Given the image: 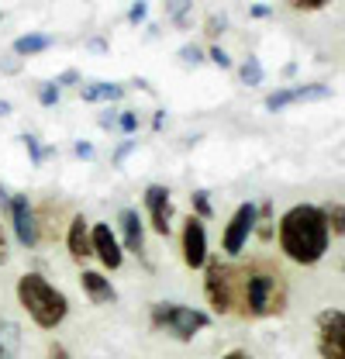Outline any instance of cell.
Returning <instances> with one entry per match:
<instances>
[{
  "mask_svg": "<svg viewBox=\"0 0 345 359\" xmlns=\"http://www.w3.org/2000/svg\"><path fill=\"white\" fill-rule=\"evenodd\" d=\"M276 238H280V249H283L287 259H294V263H301V266H314L318 259H325L328 242H332L325 208L294 204V208L280 218Z\"/></svg>",
  "mask_w": 345,
  "mask_h": 359,
  "instance_id": "1",
  "label": "cell"
},
{
  "mask_svg": "<svg viewBox=\"0 0 345 359\" xmlns=\"http://www.w3.org/2000/svg\"><path fill=\"white\" fill-rule=\"evenodd\" d=\"M287 308V280L269 259H252L235 276V311L242 318H269Z\"/></svg>",
  "mask_w": 345,
  "mask_h": 359,
  "instance_id": "2",
  "label": "cell"
},
{
  "mask_svg": "<svg viewBox=\"0 0 345 359\" xmlns=\"http://www.w3.org/2000/svg\"><path fill=\"white\" fill-rule=\"evenodd\" d=\"M18 304H21V308L28 311V318H32L39 328H45V332L59 328V325L66 321V314H69L66 294H62L59 287H52L42 273H21V276H18Z\"/></svg>",
  "mask_w": 345,
  "mask_h": 359,
  "instance_id": "3",
  "label": "cell"
},
{
  "mask_svg": "<svg viewBox=\"0 0 345 359\" xmlns=\"http://www.w3.org/2000/svg\"><path fill=\"white\" fill-rule=\"evenodd\" d=\"M208 321L211 318L201 311V308H187V304H172V301L152 304V325L163 328V332H170L172 339H180V342H190L197 332L208 328Z\"/></svg>",
  "mask_w": 345,
  "mask_h": 359,
  "instance_id": "4",
  "label": "cell"
},
{
  "mask_svg": "<svg viewBox=\"0 0 345 359\" xmlns=\"http://www.w3.org/2000/svg\"><path fill=\"white\" fill-rule=\"evenodd\" d=\"M235 276H238V266L221 263V259H208L204 266V294L217 314L235 311Z\"/></svg>",
  "mask_w": 345,
  "mask_h": 359,
  "instance_id": "5",
  "label": "cell"
},
{
  "mask_svg": "<svg viewBox=\"0 0 345 359\" xmlns=\"http://www.w3.org/2000/svg\"><path fill=\"white\" fill-rule=\"evenodd\" d=\"M314 325H318V353H321V359H345V311L325 308Z\"/></svg>",
  "mask_w": 345,
  "mask_h": 359,
  "instance_id": "6",
  "label": "cell"
},
{
  "mask_svg": "<svg viewBox=\"0 0 345 359\" xmlns=\"http://www.w3.org/2000/svg\"><path fill=\"white\" fill-rule=\"evenodd\" d=\"M256 218H259V208L256 204H238V211L231 215V222L224 228V238H221V249L228 256H238L249 242V235L256 231Z\"/></svg>",
  "mask_w": 345,
  "mask_h": 359,
  "instance_id": "7",
  "label": "cell"
},
{
  "mask_svg": "<svg viewBox=\"0 0 345 359\" xmlns=\"http://www.w3.org/2000/svg\"><path fill=\"white\" fill-rule=\"evenodd\" d=\"M180 249H183V263L190 269L208 266V228L197 215H190L183 222V235H180Z\"/></svg>",
  "mask_w": 345,
  "mask_h": 359,
  "instance_id": "8",
  "label": "cell"
},
{
  "mask_svg": "<svg viewBox=\"0 0 345 359\" xmlns=\"http://www.w3.org/2000/svg\"><path fill=\"white\" fill-rule=\"evenodd\" d=\"M11 222H14V235L25 249H35L42 242V231H39V218H35V208L28 204L25 194L11 197Z\"/></svg>",
  "mask_w": 345,
  "mask_h": 359,
  "instance_id": "9",
  "label": "cell"
},
{
  "mask_svg": "<svg viewBox=\"0 0 345 359\" xmlns=\"http://www.w3.org/2000/svg\"><path fill=\"white\" fill-rule=\"evenodd\" d=\"M90 242H93V256L100 259V266L121 269V263H125V245L118 242V235L111 231V224H93L90 228Z\"/></svg>",
  "mask_w": 345,
  "mask_h": 359,
  "instance_id": "10",
  "label": "cell"
},
{
  "mask_svg": "<svg viewBox=\"0 0 345 359\" xmlns=\"http://www.w3.org/2000/svg\"><path fill=\"white\" fill-rule=\"evenodd\" d=\"M145 211H149L152 231L166 238L170 228H172V197H170V190L159 187V183H152V187L145 190Z\"/></svg>",
  "mask_w": 345,
  "mask_h": 359,
  "instance_id": "11",
  "label": "cell"
},
{
  "mask_svg": "<svg viewBox=\"0 0 345 359\" xmlns=\"http://www.w3.org/2000/svg\"><path fill=\"white\" fill-rule=\"evenodd\" d=\"M80 287H83V294L90 297V304H114V301H118V290H114L111 280H107L104 273H97V269H83V273H80Z\"/></svg>",
  "mask_w": 345,
  "mask_h": 359,
  "instance_id": "12",
  "label": "cell"
},
{
  "mask_svg": "<svg viewBox=\"0 0 345 359\" xmlns=\"http://www.w3.org/2000/svg\"><path fill=\"white\" fill-rule=\"evenodd\" d=\"M66 245H69V256H73L76 263H83V259H90V256H93V242H90V228H86V218H83V215L69 218Z\"/></svg>",
  "mask_w": 345,
  "mask_h": 359,
  "instance_id": "13",
  "label": "cell"
},
{
  "mask_svg": "<svg viewBox=\"0 0 345 359\" xmlns=\"http://www.w3.org/2000/svg\"><path fill=\"white\" fill-rule=\"evenodd\" d=\"M118 222H121V235H125V249L135 252V256H142V249H145V228L138 222V211L125 208V211L118 215Z\"/></svg>",
  "mask_w": 345,
  "mask_h": 359,
  "instance_id": "14",
  "label": "cell"
},
{
  "mask_svg": "<svg viewBox=\"0 0 345 359\" xmlns=\"http://www.w3.org/2000/svg\"><path fill=\"white\" fill-rule=\"evenodd\" d=\"M52 42H55V39H52V35H42V32L21 35V39H14V55H18V59H25V55H39V52H45Z\"/></svg>",
  "mask_w": 345,
  "mask_h": 359,
  "instance_id": "15",
  "label": "cell"
},
{
  "mask_svg": "<svg viewBox=\"0 0 345 359\" xmlns=\"http://www.w3.org/2000/svg\"><path fill=\"white\" fill-rule=\"evenodd\" d=\"M80 93H83L86 104H100V100H121L125 90L118 87V83H104V80H97V83H86Z\"/></svg>",
  "mask_w": 345,
  "mask_h": 359,
  "instance_id": "16",
  "label": "cell"
},
{
  "mask_svg": "<svg viewBox=\"0 0 345 359\" xmlns=\"http://www.w3.org/2000/svg\"><path fill=\"white\" fill-rule=\"evenodd\" d=\"M0 349L7 359L18 356V349H21V325L18 321H0Z\"/></svg>",
  "mask_w": 345,
  "mask_h": 359,
  "instance_id": "17",
  "label": "cell"
},
{
  "mask_svg": "<svg viewBox=\"0 0 345 359\" xmlns=\"http://www.w3.org/2000/svg\"><path fill=\"white\" fill-rule=\"evenodd\" d=\"M325 218H328V231L332 235H345V204H328Z\"/></svg>",
  "mask_w": 345,
  "mask_h": 359,
  "instance_id": "18",
  "label": "cell"
},
{
  "mask_svg": "<svg viewBox=\"0 0 345 359\" xmlns=\"http://www.w3.org/2000/svg\"><path fill=\"white\" fill-rule=\"evenodd\" d=\"M290 104H297L294 90H276V93L266 97V111H283V107H290Z\"/></svg>",
  "mask_w": 345,
  "mask_h": 359,
  "instance_id": "19",
  "label": "cell"
},
{
  "mask_svg": "<svg viewBox=\"0 0 345 359\" xmlns=\"http://www.w3.org/2000/svg\"><path fill=\"white\" fill-rule=\"evenodd\" d=\"M242 83H249V87L262 83V66H259L256 55H249V59L242 62Z\"/></svg>",
  "mask_w": 345,
  "mask_h": 359,
  "instance_id": "20",
  "label": "cell"
},
{
  "mask_svg": "<svg viewBox=\"0 0 345 359\" xmlns=\"http://www.w3.org/2000/svg\"><path fill=\"white\" fill-rule=\"evenodd\" d=\"M294 97H297V100H325V97H332V90L328 87H297Z\"/></svg>",
  "mask_w": 345,
  "mask_h": 359,
  "instance_id": "21",
  "label": "cell"
},
{
  "mask_svg": "<svg viewBox=\"0 0 345 359\" xmlns=\"http://www.w3.org/2000/svg\"><path fill=\"white\" fill-rule=\"evenodd\" d=\"M180 59H183L187 66H201V62H204L208 55H204V52H201L197 45H183V48H180Z\"/></svg>",
  "mask_w": 345,
  "mask_h": 359,
  "instance_id": "22",
  "label": "cell"
},
{
  "mask_svg": "<svg viewBox=\"0 0 345 359\" xmlns=\"http://www.w3.org/2000/svg\"><path fill=\"white\" fill-rule=\"evenodd\" d=\"M194 211H197V218H208V215H211V201H208V190H197V194H194Z\"/></svg>",
  "mask_w": 345,
  "mask_h": 359,
  "instance_id": "23",
  "label": "cell"
},
{
  "mask_svg": "<svg viewBox=\"0 0 345 359\" xmlns=\"http://www.w3.org/2000/svg\"><path fill=\"white\" fill-rule=\"evenodd\" d=\"M39 100H42L45 107L59 104V87H55V83H42V87H39Z\"/></svg>",
  "mask_w": 345,
  "mask_h": 359,
  "instance_id": "24",
  "label": "cell"
},
{
  "mask_svg": "<svg viewBox=\"0 0 345 359\" xmlns=\"http://www.w3.org/2000/svg\"><path fill=\"white\" fill-rule=\"evenodd\" d=\"M145 18H149V4H145V0H138V4H131L128 7V21L131 25H142Z\"/></svg>",
  "mask_w": 345,
  "mask_h": 359,
  "instance_id": "25",
  "label": "cell"
},
{
  "mask_svg": "<svg viewBox=\"0 0 345 359\" xmlns=\"http://www.w3.org/2000/svg\"><path fill=\"white\" fill-rule=\"evenodd\" d=\"M135 149H138V138H128V142H121V145H118V152H114V166H121V163L128 159Z\"/></svg>",
  "mask_w": 345,
  "mask_h": 359,
  "instance_id": "26",
  "label": "cell"
},
{
  "mask_svg": "<svg viewBox=\"0 0 345 359\" xmlns=\"http://www.w3.org/2000/svg\"><path fill=\"white\" fill-rule=\"evenodd\" d=\"M208 59H211L215 66H221V69H228V66H231V55H228V52H224L221 45H215V48L208 52Z\"/></svg>",
  "mask_w": 345,
  "mask_h": 359,
  "instance_id": "27",
  "label": "cell"
},
{
  "mask_svg": "<svg viewBox=\"0 0 345 359\" xmlns=\"http://www.w3.org/2000/svg\"><path fill=\"white\" fill-rule=\"evenodd\" d=\"M52 83H55V87H73V83H80V73H76V69H62Z\"/></svg>",
  "mask_w": 345,
  "mask_h": 359,
  "instance_id": "28",
  "label": "cell"
},
{
  "mask_svg": "<svg viewBox=\"0 0 345 359\" xmlns=\"http://www.w3.org/2000/svg\"><path fill=\"white\" fill-rule=\"evenodd\" d=\"M118 128H121L125 135H131L135 128H138V114H131V111H125V114L118 118Z\"/></svg>",
  "mask_w": 345,
  "mask_h": 359,
  "instance_id": "29",
  "label": "cell"
},
{
  "mask_svg": "<svg viewBox=\"0 0 345 359\" xmlns=\"http://www.w3.org/2000/svg\"><path fill=\"white\" fill-rule=\"evenodd\" d=\"M25 145H28V152H32V159H35V166H39V163H42V149H39V138H35V135H25Z\"/></svg>",
  "mask_w": 345,
  "mask_h": 359,
  "instance_id": "30",
  "label": "cell"
},
{
  "mask_svg": "<svg viewBox=\"0 0 345 359\" xmlns=\"http://www.w3.org/2000/svg\"><path fill=\"white\" fill-rule=\"evenodd\" d=\"M73 152H76L80 159H93V145H90V142H76V145H73Z\"/></svg>",
  "mask_w": 345,
  "mask_h": 359,
  "instance_id": "31",
  "label": "cell"
},
{
  "mask_svg": "<svg viewBox=\"0 0 345 359\" xmlns=\"http://www.w3.org/2000/svg\"><path fill=\"white\" fill-rule=\"evenodd\" d=\"M224 18H208V35H217V32H224Z\"/></svg>",
  "mask_w": 345,
  "mask_h": 359,
  "instance_id": "32",
  "label": "cell"
},
{
  "mask_svg": "<svg viewBox=\"0 0 345 359\" xmlns=\"http://www.w3.org/2000/svg\"><path fill=\"white\" fill-rule=\"evenodd\" d=\"M48 359H69V353H66V346L52 342V346H48Z\"/></svg>",
  "mask_w": 345,
  "mask_h": 359,
  "instance_id": "33",
  "label": "cell"
},
{
  "mask_svg": "<svg viewBox=\"0 0 345 359\" xmlns=\"http://www.w3.org/2000/svg\"><path fill=\"white\" fill-rule=\"evenodd\" d=\"M7 256H11V252H7V235H4V228H0V263H7Z\"/></svg>",
  "mask_w": 345,
  "mask_h": 359,
  "instance_id": "34",
  "label": "cell"
},
{
  "mask_svg": "<svg viewBox=\"0 0 345 359\" xmlns=\"http://www.w3.org/2000/svg\"><path fill=\"white\" fill-rule=\"evenodd\" d=\"M221 359H252V356H249L245 349H231V353H224Z\"/></svg>",
  "mask_w": 345,
  "mask_h": 359,
  "instance_id": "35",
  "label": "cell"
},
{
  "mask_svg": "<svg viewBox=\"0 0 345 359\" xmlns=\"http://www.w3.org/2000/svg\"><path fill=\"white\" fill-rule=\"evenodd\" d=\"M249 14H252V18H266V14H269V7H266V4H256Z\"/></svg>",
  "mask_w": 345,
  "mask_h": 359,
  "instance_id": "36",
  "label": "cell"
},
{
  "mask_svg": "<svg viewBox=\"0 0 345 359\" xmlns=\"http://www.w3.org/2000/svg\"><path fill=\"white\" fill-rule=\"evenodd\" d=\"M11 114V100H0V118H7Z\"/></svg>",
  "mask_w": 345,
  "mask_h": 359,
  "instance_id": "37",
  "label": "cell"
},
{
  "mask_svg": "<svg viewBox=\"0 0 345 359\" xmlns=\"http://www.w3.org/2000/svg\"><path fill=\"white\" fill-rule=\"evenodd\" d=\"M0 359H7V356H4V349H0Z\"/></svg>",
  "mask_w": 345,
  "mask_h": 359,
  "instance_id": "38",
  "label": "cell"
}]
</instances>
